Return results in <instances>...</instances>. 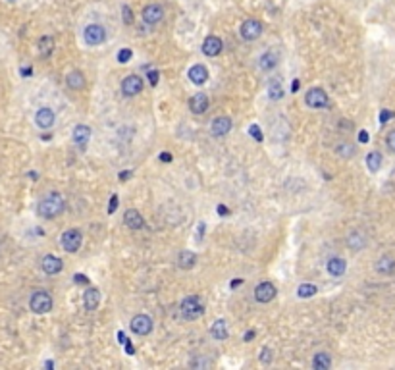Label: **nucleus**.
I'll return each instance as SVG.
<instances>
[{"label": "nucleus", "mask_w": 395, "mask_h": 370, "mask_svg": "<svg viewBox=\"0 0 395 370\" xmlns=\"http://www.w3.org/2000/svg\"><path fill=\"white\" fill-rule=\"evenodd\" d=\"M118 209V195H112L110 197V207H108V214H114Z\"/></svg>", "instance_id": "a19ab883"}, {"label": "nucleus", "mask_w": 395, "mask_h": 370, "mask_svg": "<svg viewBox=\"0 0 395 370\" xmlns=\"http://www.w3.org/2000/svg\"><path fill=\"white\" fill-rule=\"evenodd\" d=\"M366 166H368V170L370 172H378L380 170V166H382V154L378 152V150H372L366 154Z\"/></svg>", "instance_id": "c756f323"}, {"label": "nucleus", "mask_w": 395, "mask_h": 370, "mask_svg": "<svg viewBox=\"0 0 395 370\" xmlns=\"http://www.w3.org/2000/svg\"><path fill=\"white\" fill-rule=\"evenodd\" d=\"M243 284V280H234V282H232V287H237V285H241Z\"/></svg>", "instance_id": "864d4df0"}, {"label": "nucleus", "mask_w": 395, "mask_h": 370, "mask_svg": "<svg viewBox=\"0 0 395 370\" xmlns=\"http://www.w3.org/2000/svg\"><path fill=\"white\" fill-rule=\"evenodd\" d=\"M54 112L50 110V108H41V110L35 114V123H37L41 129H50L52 127V123H54Z\"/></svg>", "instance_id": "a211bd4d"}, {"label": "nucleus", "mask_w": 395, "mask_h": 370, "mask_svg": "<svg viewBox=\"0 0 395 370\" xmlns=\"http://www.w3.org/2000/svg\"><path fill=\"white\" fill-rule=\"evenodd\" d=\"M122 12H124V22L127 25H131L133 24V12H131V8L127 6V4H124L122 6Z\"/></svg>", "instance_id": "e433bc0d"}, {"label": "nucleus", "mask_w": 395, "mask_h": 370, "mask_svg": "<svg viewBox=\"0 0 395 370\" xmlns=\"http://www.w3.org/2000/svg\"><path fill=\"white\" fill-rule=\"evenodd\" d=\"M305 102H307V106H310V108L320 110V108H326V106L330 104V99H328V93H326L324 89L314 87V89L307 91V95H305Z\"/></svg>", "instance_id": "20e7f679"}, {"label": "nucleus", "mask_w": 395, "mask_h": 370, "mask_svg": "<svg viewBox=\"0 0 395 370\" xmlns=\"http://www.w3.org/2000/svg\"><path fill=\"white\" fill-rule=\"evenodd\" d=\"M124 222H125V226H127L129 230H143V228H145V220H143L141 212H139V210H135V209L125 210Z\"/></svg>", "instance_id": "2eb2a0df"}, {"label": "nucleus", "mask_w": 395, "mask_h": 370, "mask_svg": "<svg viewBox=\"0 0 395 370\" xmlns=\"http://www.w3.org/2000/svg\"><path fill=\"white\" fill-rule=\"evenodd\" d=\"M64 212V197L60 193H56V191H52L49 195H45V197L39 201L37 205V214L41 218H47V220H52V218H56V216H60Z\"/></svg>", "instance_id": "f257e3e1"}, {"label": "nucleus", "mask_w": 395, "mask_h": 370, "mask_svg": "<svg viewBox=\"0 0 395 370\" xmlns=\"http://www.w3.org/2000/svg\"><path fill=\"white\" fill-rule=\"evenodd\" d=\"M41 266H43V270L45 274H50V276H54V274H60L64 268V262L62 259H58V257H54V255H47L43 262H41Z\"/></svg>", "instance_id": "dca6fc26"}, {"label": "nucleus", "mask_w": 395, "mask_h": 370, "mask_svg": "<svg viewBox=\"0 0 395 370\" xmlns=\"http://www.w3.org/2000/svg\"><path fill=\"white\" fill-rule=\"evenodd\" d=\"M131 56H133V52L129 49H122L120 52H118V62L120 64H127V62L131 60Z\"/></svg>", "instance_id": "f704fd0d"}, {"label": "nucleus", "mask_w": 395, "mask_h": 370, "mask_svg": "<svg viewBox=\"0 0 395 370\" xmlns=\"http://www.w3.org/2000/svg\"><path fill=\"white\" fill-rule=\"evenodd\" d=\"M278 62H280V56L274 50H268V52H264L259 58V68L262 72H272L278 66Z\"/></svg>", "instance_id": "6ab92c4d"}, {"label": "nucleus", "mask_w": 395, "mask_h": 370, "mask_svg": "<svg viewBox=\"0 0 395 370\" xmlns=\"http://www.w3.org/2000/svg\"><path fill=\"white\" fill-rule=\"evenodd\" d=\"M52 50H54V39L50 37V35H45V37L39 39V54L43 58H49L50 54H52Z\"/></svg>", "instance_id": "cd10ccee"}, {"label": "nucleus", "mask_w": 395, "mask_h": 370, "mask_svg": "<svg viewBox=\"0 0 395 370\" xmlns=\"http://www.w3.org/2000/svg\"><path fill=\"white\" fill-rule=\"evenodd\" d=\"M195 262H197V255L191 253V251H181L179 257H177V264H179V268H183V270H191V268L195 266Z\"/></svg>", "instance_id": "a878e982"}, {"label": "nucleus", "mask_w": 395, "mask_h": 370, "mask_svg": "<svg viewBox=\"0 0 395 370\" xmlns=\"http://www.w3.org/2000/svg\"><path fill=\"white\" fill-rule=\"evenodd\" d=\"M33 74V70H31V66H29V68H22V75H24V77H29V75Z\"/></svg>", "instance_id": "8fccbe9b"}, {"label": "nucleus", "mask_w": 395, "mask_h": 370, "mask_svg": "<svg viewBox=\"0 0 395 370\" xmlns=\"http://www.w3.org/2000/svg\"><path fill=\"white\" fill-rule=\"evenodd\" d=\"M143 22L147 25H156L162 22V18H164V10H162L160 4H156V2H152V4H147L145 8H143Z\"/></svg>", "instance_id": "6e6552de"}, {"label": "nucleus", "mask_w": 395, "mask_h": 370, "mask_svg": "<svg viewBox=\"0 0 395 370\" xmlns=\"http://www.w3.org/2000/svg\"><path fill=\"white\" fill-rule=\"evenodd\" d=\"M89 139H91V127H89V125H85V123H81V125H75V129H74L75 145H79V147H85Z\"/></svg>", "instance_id": "5701e85b"}, {"label": "nucleus", "mask_w": 395, "mask_h": 370, "mask_svg": "<svg viewBox=\"0 0 395 370\" xmlns=\"http://www.w3.org/2000/svg\"><path fill=\"white\" fill-rule=\"evenodd\" d=\"M189 108L193 114H205L209 110V97L205 93H197L189 99Z\"/></svg>", "instance_id": "f3484780"}, {"label": "nucleus", "mask_w": 395, "mask_h": 370, "mask_svg": "<svg viewBox=\"0 0 395 370\" xmlns=\"http://www.w3.org/2000/svg\"><path fill=\"white\" fill-rule=\"evenodd\" d=\"M224 49V43L220 37H216V35H209V37L205 39V43H203V52L210 56V58H214V56H218Z\"/></svg>", "instance_id": "ddd939ff"}, {"label": "nucleus", "mask_w": 395, "mask_h": 370, "mask_svg": "<svg viewBox=\"0 0 395 370\" xmlns=\"http://www.w3.org/2000/svg\"><path fill=\"white\" fill-rule=\"evenodd\" d=\"M276 285L270 284V282H262L255 287V299L259 301V303H270L272 299L276 297Z\"/></svg>", "instance_id": "f8f14e48"}, {"label": "nucleus", "mask_w": 395, "mask_h": 370, "mask_svg": "<svg viewBox=\"0 0 395 370\" xmlns=\"http://www.w3.org/2000/svg\"><path fill=\"white\" fill-rule=\"evenodd\" d=\"M143 91V77L139 75H127L124 81H122V93L125 97H135Z\"/></svg>", "instance_id": "9d476101"}, {"label": "nucleus", "mask_w": 395, "mask_h": 370, "mask_svg": "<svg viewBox=\"0 0 395 370\" xmlns=\"http://www.w3.org/2000/svg\"><path fill=\"white\" fill-rule=\"evenodd\" d=\"M260 362H264V364H268V362H272V349L270 347H264L262 351H260Z\"/></svg>", "instance_id": "c9c22d12"}, {"label": "nucleus", "mask_w": 395, "mask_h": 370, "mask_svg": "<svg viewBox=\"0 0 395 370\" xmlns=\"http://www.w3.org/2000/svg\"><path fill=\"white\" fill-rule=\"evenodd\" d=\"M347 270V262L343 259H337V257H333V259L328 260V274L333 276V278H339V276H343Z\"/></svg>", "instance_id": "b1692460"}, {"label": "nucleus", "mask_w": 395, "mask_h": 370, "mask_svg": "<svg viewBox=\"0 0 395 370\" xmlns=\"http://www.w3.org/2000/svg\"><path fill=\"white\" fill-rule=\"evenodd\" d=\"M129 328L137 335H148V333L152 332V318L147 316V314H137L129 322Z\"/></svg>", "instance_id": "0eeeda50"}, {"label": "nucleus", "mask_w": 395, "mask_h": 370, "mask_svg": "<svg viewBox=\"0 0 395 370\" xmlns=\"http://www.w3.org/2000/svg\"><path fill=\"white\" fill-rule=\"evenodd\" d=\"M232 131V120L228 116H218L210 122V133L214 137H224Z\"/></svg>", "instance_id": "9b49d317"}, {"label": "nucleus", "mask_w": 395, "mask_h": 370, "mask_svg": "<svg viewBox=\"0 0 395 370\" xmlns=\"http://www.w3.org/2000/svg\"><path fill=\"white\" fill-rule=\"evenodd\" d=\"M393 116H395L393 112H389V110H382V112H380V123H385V122H387V120H391Z\"/></svg>", "instance_id": "ea45409f"}, {"label": "nucleus", "mask_w": 395, "mask_h": 370, "mask_svg": "<svg viewBox=\"0 0 395 370\" xmlns=\"http://www.w3.org/2000/svg\"><path fill=\"white\" fill-rule=\"evenodd\" d=\"M332 366V357L328 353H316L312 358V368L314 370H328Z\"/></svg>", "instance_id": "c85d7f7f"}, {"label": "nucleus", "mask_w": 395, "mask_h": 370, "mask_svg": "<svg viewBox=\"0 0 395 370\" xmlns=\"http://www.w3.org/2000/svg\"><path fill=\"white\" fill-rule=\"evenodd\" d=\"M316 293H318V287L312 284H301L299 289H297V295L301 297V299H309V297L316 295Z\"/></svg>", "instance_id": "7c9ffc66"}, {"label": "nucleus", "mask_w": 395, "mask_h": 370, "mask_svg": "<svg viewBox=\"0 0 395 370\" xmlns=\"http://www.w3.org/2000/svg\"><path fill=\"white\" fill-rule=\"evenodd\" d=\"M83 37H85V43L87 45H91V47H97V45H102L104 41H106V29L99 24H91L85 27V33H83Z\"/></svg>", "instance_id": "423d86ee"}, {"label": "nucleus", "mask_w": 395, "mask_h": 370, "mask_svg": "<svg viewBox=\"0 0 395 370\" xmlns=\"http://www.w3.org/2000/svg\"><path fill=\"white\" fill-rule=\"evenodd\" d=\"M347 247L353 249V251H360L366 247V235L362 232H351L347 235Z\"/></svg>", "instance_id": "412c9836"}, {"label": "nucleus", "mask_w": 395, "mask_h": 370, "mask_svg": "<svg viewBox=\"0 0 395 370\" xmlns=\"http://www.w3.org/2000/svg\"><path fill=\"white\" fill-rule=\"evenodd\" d=\"M268 97L272 100H280L284 97V87L280 81H272L270 85H268Z\"/></svg>", "instance_id": "2f4dec72"}, {"label": "nucleus", "mask_w": 395, "mask_h": 370, "mask_svg": "<svg viewBox=\"0 0 395 370\" xmlns=\"http://www.w3.org/2000/svg\"><path fill=\"white\" fill-rule=\"evenodd\" d=\"M83 303H85L87 310H95L99 307L100 303V293L97 287H89L85 293H83Z\"/></svg>", "instance_id": "4be33fe9"}, {"label": "nucleus", "mask_w": 395, "mask_h": 370, "mask_svg": "<svg viewBox=\"0 0 395 370\" xmlns=\"http://www.w3.org/2000/svg\"><path fill=\"white\" fill-rule=\"evenodd\" d=\"M66 85L70 87L72 91H81V89L85 87V75L81 74L79 70L70 72V74H68V77H66Z\"/></svg>", "instance_id": "aec40b11"}, {"label": "nucleus", "mask_w": 395, "mask_h": 370, "mask_svg": "<svg viewBox=\"0 0 395 370\" xmlns=\"http://www.w3.org/2000/svg\"><path fill=\"white\" fill-rule=\"evenodd\" d=\"M131 175V172H124V173H120V179H127Z\"/></svg>", "instance_id": "603ef678"}, {"label": "nucleus", "mask_w": 395, "mask_h": 370, "mask_svg": "<svg viewBox=\"0 0 395 370\" xmlns=\"http://www.w3.org/2000/svg\"><path fill=\"white\" fill-rule=\"evenodd\" d=\"M125 341H127V337H125V333H124V332H118V343H120V345H124Z\"/></svg>", "instance_id": "de8ad7c7"}, {"label": "nucleus", "mask_w": 395, "mask_h": 370, "mask_svg": "<svg viewBox=\"0 0 395 370\" xmlns=\"http://www.w3.org/2000/svg\"><path fill=\"white\" fill-rule=\"evenodd\" d=\"M29 307L35 314H45L52 308V297L49 291H35L29 299Z\"/></svg>", "instance_id": "7ed1b4c3"}, {"label": "nucleus", "mask_w": 395, "mask_h": 370, "mask_svg": "<svg viewBox=\"0 0 395 370\" xmlns=\"http://www.w3.org/2000/svg\"><path fill=\"white\" fill-rule=\"evenodd\" d=\"M160 160L162 162H172V152H160Z\"/></svg>", "instance_id": "a18cd8bd"}, {"label": "nucleus", "mask_w": 395, "mask_h": 370, "mask_svg": "<svg viewBox=\"0 0 395 370\" xmlns=\"http://www.w3.org/2000/svg\"><path fill=\"white\" fill-rule=\"evenodd\" d=\"M299 85H301V83H299V79H295V81H293V85H291V93H297V91H299Z\"/></svg>", "instance_id": "3c124183"}, {"label": "nucleus", "mask_w": 395, "mask_h": 370, "mask_svg": "<svg viewBox=\"0 0 395 370\" xmlns=\"http://www.w3.org/2000/svg\"><path fill=\"white\" fill-rule=\"evenodd\" d=\"M124 347H125V353H127V355H133V353H135V349H133V343H131L129 339H127V341L124 343Z\"/></svg>", "instance_id": "c03bdc74"}, {"label": "nucleus", "mask_w": 395, "mask_h": 370, "mask_svg": "<svg viewBox=\"0 0 395 370\" xmlns=\"http://www.w3.org/2000/svg\"><path fill=\"white\" fill-rule=\"evenodd\" d=\"M187 77L191 79V83H195V85H203V83H207V79H209V70H207L203 64H195V66H191V68H189Z\"/></svg>", "instance_id": "4468645a"}, {"label": "nucleus", "mask_w": 395, "mask_h": 370, "mask_svg": "<svg viewBox=\"0 0 395 370\" xmlns=\"http://www.w3.org/2000/svg\"><path fill=\"white\" fill-rule=\"evenodd\" d=\"M376 272L378 274H393L395 272V259L393 257H382V259H378V262H376Z\"/></svg>", "instance_id": "393cba45"}, {"label": "nucleus", "mask_w": 395, "mask_h": 370, "mask_svg": "<svg viewBox=\"0 0 395 370\" xmlns=\"http://www.w3.org/2000/svg\"><path fill=\"white\" fill-rule=\"evenodd\" d=\"M253 337H255V330H249V332L243 335V339H245V341H253Z\"/></svg>", "instance_id": "09e8293b"}, {"label": "nucleus", "mask_w": 395, "mask_h": 370, "mask_svg": "<svg viewBox=\"0 0 395 370\" xmlns=\"http://www.w3.org/2000/svg\"><path fill=\"white\" fill-rule=\"evenodd\" d=\"M249 135L253 137L255 141H259V143L262 141V139H264V135H262V131H260V127L257 125V123H253V125L249 127Z\"/></svg>", "instance_id": "72a5a7b5"}, {"label": "nucleus", "mask_w": 395, "mask_h": 370, "mask_svg": "<svg viewBox=\"0 0 395 370\" xmlns=\"http://www.w3.org/2000/svg\"><path fill=\"white\" fill-rule=\"evenodd\" d=\"M368 139H370V137H368V131H366V129H360V131H358V141H360V143H368Z\"/></svg>", "instance_id": "79ce46f5"}, {"label": "nucleus", "mask_w": 395, "mask_h": 370, "mask_svg": "<svg viewBox=\"0 0 395 370\" xmlns=\"http://www.w3.org/2000/svg\"><path fill=\"white\" fill-rule=\"evenodd\" d=\"M179 312H181V316H183L185 320H197L199 316H203V312H205L203 301H201L197 295H187L185 299L181 301Z\"/></svg>", "instance_id": "f03ea898"}, {"label": "nucleus", "mask_w": 395, "mask_h": 370, "mask_svg": "<svg viewBox=\"0 0 395 370\" xmlns=\"http://www.w3.org/2000/svg\"><path fill=\"white\" fill-rule=\"evenodd\" d=\"M335 152H337L341 158H351V156H355V147L349 145V143H339V145L335 147Z\"/></svg>", "instance_id": "473e14b6"}, {"label": "nucleus", "mask_w": 395, "mask_h": 370, "mask_svg": "<svg viewBox=\"0 0 395 370\" xmlns=\"http://www.w3.org/2000/svg\"><path fill=\"white\" fill-rule=\"evenodd\" d=\"M385 145H387V148H389L391 152H395V129H391V131L385 135Z\"/></svg>", "instance_id": "4c0bfd02"}, {"label": "nucleus", "mask_w": 395, "mask_h": 370, "mask_svg": "<svg viewBox=\"0 0 395 370\" xmlns=\"http://www.w3.org/2000/svg\"><path fill=\"white\" fill-rule=\"evenodd\" d=\"M62 247L64 251H68V253H77L79 251V247L83 243V235L81 232L77 230V228H72V230H66L62 234Z\"/></svg>", "instance_id": "39448f33"}, {"label": "nucleus", "mask_w": 395, "mask_h": 370, "mask_svg": "<svg viewBox=\"0 0 395 370\" xmlns=\"http://www.w3.org/2000/svg\"><path fill=\"white\" fill-rule=\"evenodd\" d=\"M218 214H220V216H228V214H230V210L226 209L224 205H218Z\"/></svg>", "instance_id": "49530a36"}, {"label": "nucleus", "mask_w": 395, "mask_h": 370, "mask_svg": "<svg viewBox=\"0 0 395 370\" xmlns=\"http://www.w3.org/2000/svg\"><path fill=\"white\" fill-rule=\"evenodd\" d=\"M210 333H212V337H214V339H218V341L228 339V324H226V320L214 322V324L210 326Z\"/></svg>", "instance_id": "bb28decb"}, {"label": "nucleus", "mask_w": 395, "mask_h": 370, "mask_svg": "<svg viewBox=\"0 0 395 370\" xmlns=\"http://www.w3.org/2000/svg\"><path fill=\"white\" fill-rule=\"evenodd\" d=\"M158 77H160V72H158V70H150V72H148V83L152 87H156L158 85Z\"/></svg>", "instance_id": "58836bf2"}, {"label": "nucleus", "mask_w": 395, "mask_h": 370, "mask_svg": "<svg viewBox=\"0 0 395 370\" xmlns=\"http://www.w3.org/2000/svg\"><path fill=\"white\" fill-rule=\"evenodd\" d=\"M239 33H241V39H245V41H255L262 35V24L257 20H245L241 24Z\"/></svg>", "instance_id": "1a4fd4ad"}, {"label": "nucleus", "mask_w": 395, "mask_h": 370, "mask_svg": "<svg viewBox=\"0 0 395 370\" xmlns=\"http://www.w3.org/2000/svg\"><path fill=\"white\" fill-rule=\"evenodd\" d=\"M74 282H75V284H89V280L85 278V274H75Z\"/></svg>", "instance_id": "37998d69"}]
</instances>
